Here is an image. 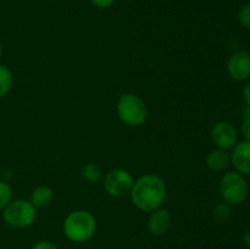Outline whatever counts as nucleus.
<instances>
[{
    "mask_svg": "<svg viewBox=\"0 0 250 249\" xmlns=\"http://www.w3.org/2000/svg\"><path fill=\"white\" fill-rule=\"evenodd\" d=\"M133 204L144 212L159 209L166 199V186L158 175H144L133 183L131 190Z\"/></svg>",
    "mask_w": 250,
    "mask_h": 249,
    "instance_id": "nucleus-1",
    "label": "nucleus"
},
{
    "mask_svg": "<svg viewBox=\"0 0 250 249\" xmlns=\"http://www.w3.org/2000/svg\"><path fill=\"white\" fill-rule=\"evenodd\" d=\"M97 229V221L90 212L85 210L72 211L63 222V232L70 241L82 243L92 238Z\"/></svg>",
    "mask_w": 250,
    "mask_h": 249,
    "instance_id": "nucleus-2",
    "label": "nucleus"
},
{
    "mask_svg": "<svg viewBox=\"0 0 250 249\" xmlns=\"http://www.w3.org/2000/svg\"><path fill=\"white\" fill-rule=\"evenodd\" d=\"M117 114L125 124L131 127L141 126L146 119V106L138 95L121 94L117 100Z\"/></svg>",
    "mask_w": 250,
    "mask_h": 249,
    "instance_id": "nucleus-3",
    "label": "nucleus"
},
{
    "mask_svg": "<svg viewBox=\"0 0 250 249\" xmlns=\"http://www.w3.org/2000/svg\"><path fill=\"white\" fill-rule=\"evenodd\" d=\"M220 193L225 203L229 205H239L244 203L249 193L248 182L238 171L225 173L220 183Z\"/></svg>",
    "mask_w": 250,
    "mask_h": 249,
    "instance_id": "nucleus-4",
    "label": "nucleus"
},
{
    "mask_svg": "<svg viewBox=\"0 0 250 249\" xmlns=\"http://www.w3.org/2000/svg\"><path fill=\"white\" fill-rule=\"evenodd\" d=\"M36 208L27 200H15L2 209V219L16 228L31 226L36 220Z\"/></svg>",
    "mask_w": 250,
    "mask_h": 249,
    "instance_id": "nucleus-5",
    "label": "nucleus"
},
{
    "mask_svg": "<svg viewBox=\"0 0 250 249\" xmlns=\"http://www.w3.org/2000/svg\"><path fill=\"white\" fill-rule=\"evenodd\" d=\"M133 177L122 168H115L106 173L104 178V188L111 197L121 198L129 194L133 187Z\"/></svg>",
    "mask_w": 250,
    "mask_h": 249,
    "instance_id": "nucleus-6",
    "label": "nucleus"
},
{
    "mask_svg": "<svg viewBox=\"0 0 250 249\" xmlns=\"http://www.w3.org/2000/svg\"><path fill=\"white\" fill-rule=\"evenodd\" d=\"M211 139L219 149L229 150L237 144V131L229 122L220 121L212 127Z\"/></svg>",
    "mask_w": 250,
    "mask_h": 249,
    "instance_id": "nucleus-7",
    "label": "nucleus"
},
{
    "mask_svg": "<svg viewBox=\"0 0 250 249\" xmlns=\"http://www.w3.org/2000/svg\"><path fill=\"white\" fill-rule=\"evenodd\" d=\"M227 71L233 80H248L250 77V53L239 50L232 54L227 62Z\"/></svg>",
    "mask_w": 250,
    "mask_h": 249,
    "instance_id": "nucleus-8",
    "label": "nucleus"
},
{
    "mask_svg": "<svg viewBox=\"0 0 250 249\" xmlns=\"http://www.w3.org/2000/svg\"><path fill=\"white\" fill-rule=\"evenodd\" d=\"M231 161L242 175H250V141H243L233 146Z\"/></svg>",
    "mask_w": 250,
    "mask_h": 249,
    "instance_id": "nucleus-9",
    "label": "nucleus"
},
{
    "mask_svg": "<svg viewBox=\"0 0 250 249\" xmlns=\"http://www.w3.org/2000/svg\"><path fill=\"white\" fill-rule=\"evenodd\" d=\"M171 226V215L166 209H156L149 217V231L155 236H161L168 231Z\"/></svg>",
    "mask_w": 250,
    "mask_h": 249,
    "instance_id": "nucleus-10",
    "label": "nucleus"
},
{
    "mask_svg": "<svg viewBox=\"0 0 250 249\" xmlns=\"http://www.w3.org/2000/svg\"><path fill=\"white\" fill-rule=\"evenodd\" d=\"M229 163H231V155L229 151L224 150V149L212 150L207 156V166L215 172H221V171L226 170Z\"/></svg>",
    "mask_w": 250,
    "mask_h": 249,
    "instance_id": "nucleus-11",
    "label": "nucleus"
},
{
    "mask_svg": "<svg viewBox=\"0 0 250 249\" xmlns=\"http://www.w3.org/2000/svg\"><path fill=\"white\" fill-rule=\"evenodd\" d=\"M54 198L53 189L48 186H39L34 188L31 194V204L34 208H44L51 203Z\"/></svg>",
    "mask_w": 250,
    "mask_h": 249,
    "instance_id": "nucleus-12",
    "label": "nucleus"
},
{
    "mask_svg": "<svg viewBox=\"0 0 250 249\" xmlns=\"http://www.w3.org/2000/svg\"><path fill=\"white\" fill-rule=\"evenodd\" d=\"M14 77L9 68L0 63V98L5 97L11 90Z\"/></svg>",
    "mask_w": 250,
    "mask_h": 249,
    "instance_id": "nucleus-13",
    "label": "nucleus"
},
{
    "mask_svg": "<svg viewBox=\"0 0 250 249\" xmlns=\"http://www.w3.org/2000/svg\"><path fill=\"white\" fill-rule=\"evenodd\" d=\"M82 176L84 177V180H87L88 182L95 183L99 182L102 180V170H100L99 166L97 164H87V165L83 166L82 168Z\"/></svg>",
    "mask_w": 250,
    "mask_h": 249,
    "instance_id": "nucleus-14",
    "label": "nucleus"
},
{
    "mask_svg": "<svg viewBox=\"0 0 250 249\" xmlns=\"http://www.w3.org/2000/svg\"><path fill=\"white\" fill-rule=\"evenodd\" d=\"M231 216V205L227 203H220L212 210V219L216 222H225Z\"/></svg>",
    "mask_w": 250,
    "mask_h": 249,
    "instance_id": "nucleus-15",
    "label": "nucleus"
},
{
    "mask_svg": "<svg viewBox=\"0 0 250 249\" xmlns=\"http://www.w3.org/2000/svg\"><path fill=\"white\" fill-rule=\"evenodd\" d=\"M12 189L5 181H0V210L5 209L11 203Z\"/></svg>",
    "mask_w": 250,
    "mask_h": 249,
    "instance_id": "nucleus-16",
    "label": "nucleus"
},
{
    "mask_svg": "<svg viewBox=\"0 0 250 249\" xmlns=\"http://www.w3.org/2000/svg\"><path fill=\"white\" fill-rule=\"evenodd\" d=\"M238 21L244 28H250V2L242 5L238 11Z\"/></svg>",
    "mask_w": 250,
    "mask_h": 249,
    "instance_id": "nucleus-17",
    "label": "nucleus"
},
{
    "mask_svg": "<svg viewBox=\"0 0 250 249\" xmlns=\"http://www.w3.org/2000/svg\"><path fill=\"white\" fill-rule=\"evenodd\" d=\"M94 6H97L98 9H107L111 5H114L115 0H90Z\"/></svg>",
    "mask_w": 250,
    "mask_h": 249,
    "instance_id": "nucleus-18",
    "label": "nucleus"
},
{
    "mask_svg": "<svg viewBox=\"0 0 250 249\" xmlns=\"http://www.w3.org/2000/svg\"><path fill=\"white\" fill-rule=\"evenodd\" d=\"M242 133H243L246 141H250V116L244 117L243 124H242Z\"/></svg>",
    "mask_w": 250,
    "mask_h": 249,
    "instance_id": "nucleus-19",
    "label": "nucleus"
},
{
    "mask_svg": "<svg viewBox=\"0 0 250 249\" xmlns=\"http://www.w3.org/2000/svg\"><path fill=\"white\" fill-rule=\"evenodd\" d=\"M33 249H59L54 243L48 241H41L34 244Z\"/></svg>",
    "mask_w": 250,
    "mask_h": 249,
    "instance_id": "nucleus-20",
    "label": "nucleus"
},
{
    "mask_svg": "<svg viewBox=\"0 0 250 249\" xmlns=\"http://www.w3.org/2000/svg\"><path fill=\"white\" fill-rule=\"evenodd\" d=\"M242 94H243V99L244 102H246V104L248 105V106H250V82H248L246 85H244Z\"/></svg>",
    "mask_w": 250,
    "mask_h": 249,
    "instance_id": "nucleus-21",
    "label": "nucleus"
},
{
    "mask_svg": "<svg viewBox=\"0 0 250 249\" xmlns=\"http://www.w3.org/2000/svg\"><path fill=\"white\" fill-rule=\"evenodd\" d=\"M243 242H244V244H246V246L248 247V248H250V229H248V231H247L246 233H244Z\"/></svg>",
    "mask_w": 250,
    "mask_h": 249,
    "instance_id": "nucleus-22",
    "label": "nucleus"
},
{
    "mask_svg": "<svg viewBox=\"0 0 250 249\" xmlns=\"http://www.w3.org/2000/svg\"><path fill=\"white\" fill-rule=\"evenodd\" d=\"M1 54H2V46H1V43H0V58H1Z\"/></svg>",
    "mask_w": 250,
    "mask_h": 249,
    "instance_id": "nucleus-23",
    "label": "nucleus"
}]
</instances>
